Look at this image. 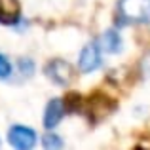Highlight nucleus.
Returning <instances> with one entry per match:
<instances>
[{
    "label": "nucleus",
    "mask_w": 150,
    "mask_h": 150,
    "mask_svg": "<svg viewBox=\"0 0 150 150\" xmlns=\"http://www.w3.org/2000/svg\"><path fill=\"white\" fill-rule=\"evenodd\" d=\"M120 23H150V0H120Z\"/></svg>",
    "instance_id": "f257e3e1"
},
{
    "label": "nucleus",
    "mask_w": 150,
    "mask_h": 150,
    "mask_svg": "<svg viewBox=\"0 0 150 150\" xmlns=\"http://www.w3.org/2000/svg\"><path fill=\"white\" fill-rule=\"evenodd\" d=\"M78 67L82 72H93L101 67V48L97 44H88L80 53L78 59Z\"/></svg>",
    "instance_id": "20e7f679"
},
{
    "label": "nucleus",
    "mask_w": 150,
    "mask_h": 150,
    "mask_svg": "<svg viewBox=\"0 0 150 150\" xmlns=\"http://www.w3.org/2000/svg\"><path fill=\"white\" fill-rule=\"evenodd\" d=\"M99 48L106 53H118L122 51V36L116 29H108L101 34L99 38Z\"/></svg>",
    "instance_id": "0eeeda50"
},
{
    "label": "nucleus",
    "mask_w": 150,
    "mask_h": 150,
    "mask_svg": "<svg viewBox=\"0 0 150 150\" xmlns=\"http://www.w3.org/2000/svg\"><path fill=\"white\" fill-rule=\"evenodd\" d=\"M141 72H143L144 78L150 76V51L143 57V61H141Z\"/></svg>",
    "instance_id": "9b49d317"
},
{
    "label": "nucleus",
    "mask_w": 150,
    "mask_h": 150,
    "mask_svg": "<svg viewBox=\"0 0 150 150\" xmlns=\"http://www.w3.org/2000/svg\"><path fill=\"white\" fill-rule=\"evenodd\" d=\"M17 69H19V72H21L25 78H29V76H33V74H34V69H36V67H34V61H33V59L21 57L17 61Z\"/></svg>",
    "instance_id": "6e6552de"
},
{
    "label": "nucleus",
    "mask_w": 150,
    "mask_h": 150,
    "mask_svg": "<svg viewBox=\"0 0 150 150\" xmlns=\"http://www.w3.org/2000/svg\"><path fill=\"white\" fill-rule=\"evenodd\" d=\"M65 116V103L63 99H51L46 106V112H44V125L46 129H53L59 125V122L63 120Z\"/></svg>",
    "instance_id": "39448f33"
},
{
    "label": "nucleus",
    "mask_w": 150,
    "mask_h": 150,
    "mask_svg": "<svg viewBox=\"0 0 150 150\" xmlns=\"http://www.w3.org/2000/svg\"><path fill=\"white\" fill-rule=\"evenodd\" d=\"M42 144L48 150H57V148L63 146V141L59 139L55 133H48V135H44V139H42Z\"/></svg>",
    "instance_id": "1a4fd4ad"
},
{
    "label": "nucleus",
    "mask_w": 150,
    "mask_h": 150,
    "mask_svg": "<svg viewBox=\"0 0 150 150\" xmlns=\"http://www.w3.org/2000/svg\"><path fill=\"white\" fill-rule=\"evenodd\" d=\"M11 76V63L8 61L6 55L0 53V80H8Z\"/></svg>",
    "instance_id": "9d476101"
},
{
    "label": "nucleus",
    "mask_w": 150,
    "mask_h": 150,
    "mask_svg": "<svg viewBox=\"0 0 150 150\" xmlns=\"http://www.w3.org/2000/svg\"><path fill=\"white\" fill-rule=\"evenodd\" d=\"M21 21V6L17 0H0V23L17 25Z\"/></svg>",
    "instance_id": "423d86ee"
},
{
    "label": "nucleus",
    "mask_w": 150,
    "mask_h": 150,
    "mask_svg": "<svg viewBox=\"0 0 150 150\" xmlns=\"http://www.w3.org/2000/svg\"><path fill=\"white\" fill-rule=\"evenodd\" d=\"M8 141L13 148L29 150L36 144V133H34V129L25 127V125H13L8 131Z\"/></svg>",
    "instance_id": "7ed1b4c3"
},
{
    "label": "nucleus",
    "mask_w": 150,
    "mask_h": 150,
    "mask_svg": "<svg viewBox=\"0 0 150 150\" xmlns=\"http://www.w3.org/2000/svg\"><path fill=\"white\" fill-rule=\"evenodd\" d=\"M72 74H74L72 65L67 63V61H63V59H53V61H50L48 65H46V76L57 86L70 84Z\"/></svg>",
    "instance_id": "f03ea898"
}]
</instances>
